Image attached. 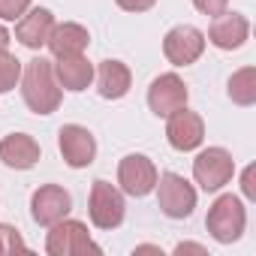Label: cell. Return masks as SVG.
Segmentation results:
<instances>
[{"instance_id":"obj_1","label":"cell","mask_w":256,"mask_h":256,"mask_svg":"<svg viewBox=\"0 0 256 256\" xmlns=\"http://www.w3.org/2000/svg\"><path fill=\"white\" fill-rule=\"evenodd\" d=\"M22 96L34 114H52L60 106V84L54 76V64L48 58H34L22 70Z\"/></svg>"},{"instance_id":"obj_2","label":"cell","mask_w":256,"mask_h":256,"mask_svg":"<svg viewBox=\"0 0 256 256\" xmlns=\"http://www.w3.org/2000/svg\"><path fill=\"white\" fill-rule=\"evenodd\" d=\"M205 226H208L211 238L220 241V244H232V241H238L241 232H244V226H247V211H244L241 199L232 196V193H223V196L208 208Z\"/></svg>"},{"instance_id":"obj_3","label":"cell","mask_w":256,"mask_h":256,"mask_svg":"<svg viewBox=\"0 0 256 256\" xmlns=\"http://www.w3.org/2000/svg\"><path fill=\"white\" fill-rule=\"evenodd\" d=\"M126 214V202L124 193L108 184V181H94L90 184V196H88V217L96 229H118L124 223Z\"/></svg>"},{"instance_id":"obj_4","label":"cell","mask_w":256,"mask_h":256,"mask_svg":"<svg viewBox=\"0 0 256 256\" xmlns=\"http://www.w3.org/2000/svg\"><path fill=\"white\" fill-rule=\"evenodd\" d=\"M46 250L52 256H82V253H102L100 244L90 241V232L82 220H58L46 235Z\"/></svg>"},{"instance_id":"obj_5","label":"cell","mask_w":256,"mask_h":256,"mask_svg":"<svg viewBox=\"0 0 256 256\" xmlns=\"http://www.w3.org/2000/svg\"><path fill=\"white\" fill-rule=\"evenodd\" d=\"M157 205L166 217L172 220H184L193 214L196 208V190L190 181H184L181 175L175 172H166V175H157Z\"/></svg>"},{"instance_id":"obj_6","label":"cell","mask_w":256,"mask_h":256,"mask_svg":"<svg viewBox=\"0 0 256 256\" xmlns=\"http://www.w3.org/2000/svg\"><path fill=\"white\" fill-rule=\"evenodd\" d=\"M232 175H235V160L226 148H205L193 160V178L205 193L226 187L232 181Z\"/></svg>"},{"instance_id":"obj_7","label":"cell","mask_w":256,"mask_h":256,"mask_svg":"<svg viewBox=\"0 0 256 256\" xmlns=\"http://www.w3.org/2000/svg\"><path fill=\"white\" fill-rule=\"evenodd\" d=\"M58 148H60L64 160H66V166H72V169H84L96 157V139H94V133L88 130V126H82V124H64L60 126Z\"/></svg>"},{"instance_id":"obj_8","label":"cell","mask_w":256,"mask_h":256,"mask_svg":"<svg viewBox=\"0 0 256 256\" xmlns=\"http://www.w3.org/2000/svg\"><path fill=\"white\" fill-rule=\"evenodd\" d=\"M118 184L126 196H148L157 184V166L145 154H126L118 163Z\"/></svg>"},{"instance_id":"obj_9","label":"cell","mask_w":256,"mask_h":256,"mask_svg":"<svg viewBox=\"0 0 256 256\" xmlns=\"http://www.w3.org/2000/svg\"><path fill=\"white\" fill-rule=\"evenodd\" d=\"M202 52H205V34L199 28H193V24H178L163 40V54L175 66L196 64L202 58Z\"/></svg>"},{"instance_id":"obj_10","label":"cell","mask_w":256,"mask_h":256,"mask_svg":"<svg viewBox=\"0 0 256 256\" xmlns=\"http://www.w3.org/2000/svg\"><path fill=\"white\" fill-rule=\"evenodd\" d=\"M166 139L175 151H193L205 139V120L196 112H190L187 106H181L166 120Z\"/></svg>"},{"instance_id":"obj_11","label":"cell","mask_w":256,"mask_h":256,"mask_svg":"<svg viewBox=\"0 0 256 256\" xmlns=\"http://www.w3.org/2000/svg\"><path fill=\"white\" fill-rule=\"evenodd\" d=\"M72 211V196L60 184H42L30 199V214L40 226H54Z\"/></svg>"},{"instance_id":"obj_12","label":"cell","mask_w":256,"mask_h":256,"mask_svg":"<svg viewBox=\"0 0 256 256\" xmlns=\"http://www.w3.org/2000/svg\"><path fill=\"white\" fill-rule=\"evenodd\" d=\"M148 106L157 118H169L175 108L187 106V84L175 72H163L148 88Z\"/></svg>"},{"instance_id":"obj_13","label":"cell","mask_w":256,"mask_h":256,"mask_svg":"<svg viewBox=\"0 0 256 256\" xmlns=\"http://www.w3.org/2000/svg\"><path fill=\"white\" fill-rule=\"evenodd\" d=\"M247 36H250V22L241 12H220V16H214V22L208 28L211 46H217L223 52L241 48L247 42Z\"/></svg>"},{"instance_id":"obj_14","label":"cell","mask_w":256,"mask_h":256,"mask_svg":"<svg viewBox=\"0 0 256 256\" xmlns=\"http://www.w3.org/2000/svg\"><path fill=\"white\" fill-rule=\"evenodd\" d=\"M46 46H48V52H52L54 58L84 54V48L90 46V34H88V28H82V24H76V22H64V24L54 22V28H52V34H48Z\"/></svg>"},{"instance_id":"obj_15","label":"cell","mask_w":256,"mask_h":256,"mask_svg":"<svg viewBox=\"0 0 256 256\" xmlns=\"http://www.w3.org/2000/svg\"><path fill=\"white\" fill-rule=\"evenodd\" d=\"M52 28H54V16H52L48 10L36 6V10H30V12H24V16L18 18V24H16V40H18L24 48H42L46 40H48V34H52Z\"/></svg>"},{"instance_id":"obj_16","label":"cell","mask_w":256,"mask_h":256,"mask_svg":"<svg viewBox=\"0 0 256 256\" xmlns=\"http://www.w3.org/2000/svg\"><path fill=\"white\" fill-rule=\"evenodd\" d=\"M94 78H96V90H100L102 100H120L126 90H130V84H133L130 66L120 64V60H102L96 66Z\"/></svg>"},{"instance_id":"obj_17","label":"cell","mask_w":256,"mask_h":256,"mask_svg":"<svg viewBox=\"0 0 256 256\" xmlns=\"http://www.w3.org/2000/svg\"><path fill=\"white\" fill-rule=\"evenodd\" d=\"M0 160L10 169H34L40 160V145L28 133H12L0 142Z\"/></svg>"},{"instance_id":"obj_18","label":"cell","mask_w":256,"mask_h":256,"mask_svg":"<svg viewBox=\"0 0 256 256\" xmlns=\"http://www.w3.org/2000/svg\"><path fill=\"white\" fill-rule=\"evenodd\" d=\"M54 76H58V84L64 90H84L90 82H94V64H88L84 54H72V58H58L54 64Z\"/></svg>"},{"instance_id":"obj_19","label":"cell","mask_w":256,"mask_h":256,"mask_svg":"<svg viewBox=\"0 0 256 256\" xmlns=\"http://www.w3.org/2000/svg\"><path fill=\"white\" fill-rule=\"evenodd\" d=\"M226 94L235 106H253L256 102V70L244 66V70L232 72V78L226 84Z\"/></svg>"},{"instance_id":"obj_20","label":"cell","mask_w":256,"mask_h":256,"mask_svg":"<svg viewBox=\"0 0 256 256\" xmlns=\"http://www.w3.org/2000/svg\"><path fill=\"white\" fill-rule=\"evenodd\" d=\"M22 60L10 52H0V94L16 90V84L22 82Z\"/></svg>"},{"instance_id":"obj_21","label":"cell","mask_w":256,"mask_h":256,"mask_svg":"<svg viewBox=\"0 0 256 256\" xmlns=\"http://www.w3.org/2000/svg\"><path fill=\"white\" fill-rule=\"evenodd\" d=\"M4 253H28L24 238L10 223H0V256H4Z\"/></svg>"},{"instance_id":"obj_22","label":"cell","mask_w":256,"mask_h":256,"mask_svg":"<svg viewBox=\"0 0 256 256\" xmlns=\"http://www.w3.org/2000/svg\"><path fill=\"white\" fill-rule=\"evenodd\" d=\"M30 0H0V18L4 22H16L28 12Z\"/></svg>"},{"instance_id":"obj_23","label":"cell","mask_w":256,"mask_h":256,"mask_svg":"<svg viewBox=\"0 0 256 256\" xmlns=\"http://www.w3.org/2000/svg\"><path fill=\"white\" fill-rule=\"evenodd\" d=\"M193 6L202 12V16H220V12H226V6H229V0H193Z\"/></svg>"},{"instance_id":"obj_24","label":"cell","mask_w":256,"mask_h":256,"mask_svg":"<svg viewBox=\"0 0 256 256\" xmlns=\"http://www.w3.org/2000/svg\"><path fill=\"white\" fill-rule=\"evenodd\" d=\"M241 190L247 199H256V166H247L241 175Z\"/></svg>"},{"instance_id":"obj_25","label":"cell","mask_w":256,"mask_h":256,"mask_svg":"<svg viewBox=\"0 0 256 256\" xmlns=\"http://www.w3.org/2000/svg\"><path fill=\"white\" fill-rule=\"evenodd\" d=\"M114 4L120 10H126V12H145V10H151L157 4V0H114Z\"/></svg>"},{"instance_id":"obj_26","label":"cell","mask_w":256,"mask_h":256,"mask_svg":"<svg viewBox=\"0 0 256 256\" xmlns=\"http://www.w3.org/2000/svg\"><path fill=\"white\" fill-rule=\"evenodd\" d=\"M175 253H199V256H205V247H199V244H178Z\"/></svg>"},{"instance_id":"obj_27","label":"cell","mask_w":256,"mask_h":256,"mask_svg":"<svg viewBox=\"0 0 256 256\" xmlns=\"http://www.w3.org/2000/svg\"><path fill=\"white\" fill-rule=\"evenodd\" d=\"M6 46H10V30L0 24V52H6Z\"/></svg>"},{"instance_id":"obj_28","label":"cell","mask_w":256,"mask_h":256,"mask_svg":"<svg viewBox=\"0 0 256 256\" xmlns=\"http://www.w3.org/2000/svg\"><path fill=\"white\" fill-rule=\"evenodd\" d=\"M136 253H160V256H163V250H160V247H151V244H142V247H136Z\"/></svg>"}]
</instances>
